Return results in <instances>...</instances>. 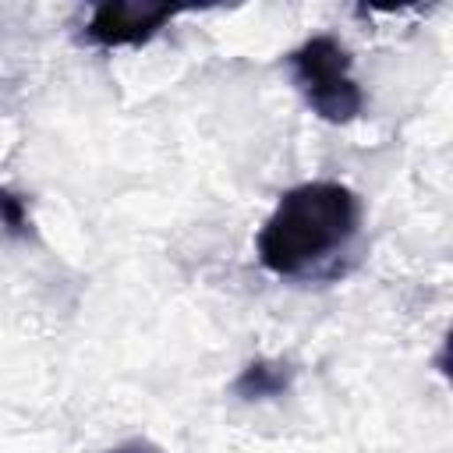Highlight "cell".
Listing matches in <instances>:
<instances>
[{
  "label": "cell",
  "instance_id": "obj_4",
  "mask_svg": "<svg viewBox=\"0 0 453 453\" xmlns=\"http://www.w3.org/2000/svg\"><path fill=\"white\" fill-rule=\"evenodd\" d=\"M294 386V368L290 361L283 357H255L248 361L237 379H234V396H241L244 403H265V400H276L283 396L287 389Z\"/></svg>",
  "mask_w": 453,
  "mask_h": 453
},
{
  "label": "cell",
  "instance_id": "obj_2",
  "mask_svg": "<svg viewBox=\"0 0 453 453\" xmlns=\"http://www.w3.org/2000/svg\"><path fill=\"white\" fill-rule=\"evenodd\" d=\"M287 71L304 106L319 120L350 124L365 113V92L354 78V57L336 35H308L301 46L287 53Z\"/></svg>",
  "mask_w": 453,
  "mask_h": 453
},
{
  "label": "cell",
  "instance_id": "obj_6",
  "mask_svg": "<svg viewBox=\"0 0 453 453\" xmlns=\"http://www.w3.org/2000/svg\"><path fill=\"white\" fill-rule=\"evenodd\" d=\"M99 453H159L149 439H127V442H117L110 449H99Z\"/></svg>",
  "mask_w": 453,
  "mask_h": 453
},
{
  "label": "cell",
  "instance_id": "obj_1",
  "mask_svg": "<svg viewBox=\"0 0 453 453\" xmlns=\"http://www.w3.org/2000/svg\"><path fill=\"white\" fill-rule=\"evenodd\" d=\"M361 234V198L340 180L287 188L255 234L262 269L280 280L329 276Z\"/></svg>",
  "mask_w": 453,
  "mask_h": 453
},
{
  "label": "cell",
  "instance_id": "obj_3",
  "mask_svg": "<svg viewBox=\"0 0 453 453\" xmlns=\"http://www.w3.org/2000/svg\"><path fill=\"white\" fill-rule=\"evenodd\" d=\"M177 18V7L163 4H138V0H106L96 4L85 21V39L103 50L117 46H142L159 28H166Z\"/></svg>",
  "mask_w": 453,
  "mask_h": 453
},
{
  "label": "cell",
  "instance_id": "obj_5",
  "mask_svg": "<svg viewBox=\"0 0 453 453\" xmlns=\"http://www.w3.org/2000/svg\"><path fill=\"white\" fill-rule=\"evenodd\" d=\"M0 223L7 234L14 237H28L32 234V216H28V205L21 195H14L11 188L0 184Z\"/></svg>",
  "mask_w": 453,
  "mask_h": 453
}]
</instances>
